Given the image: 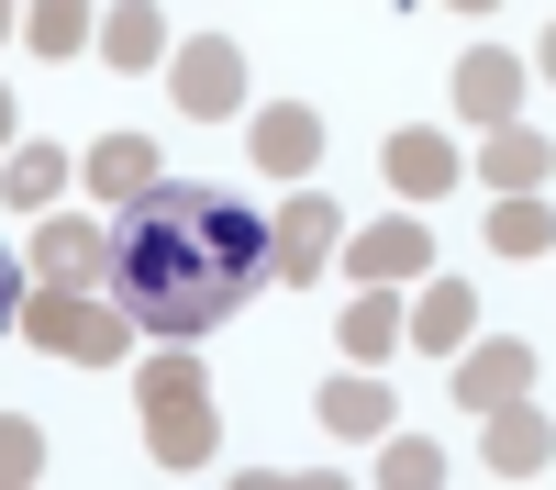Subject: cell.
<instances>
[{
    "label": "cell",
    "instance_id": "1",
    "mask_svg": "<svg viewBox=\"0 0 556 490\" xmlns=\"http://www.w3.org/2000/svg\"><path fill=\"white\" fill-rule=\"evenodd\" d=\"M256 279H267V223L223 190H134L101 223V290L123 301L134 335L190 345L235 324Z\"/></svg>",
    "mask_w": 556,
    "mask_h": 490
},
{
    "label": "cell",
    "instance_id": "2",
    "mask_svg": "<svg viewBox=\"0 0 556 490\" xmlns=\"http://www.w3.org/2000/svg\"><path fill=\"white\" fill-rule=\"evenodd\" d=\"M134 401H146V457H156L167 479L212 468L223 424H212V379H201V356H146V379H134Z\"/></svg>",
    "mask_w": 556,
    "mask_h": 490
},
{
    "label": "cell",
    "instance_id": "3",
    "mask_svg": "<svg viewBox=\"0 0 556 490\" xmlns=\"http://www.w3.org/2000/svg\"><path fill=\"white\" fill-rule=\"evenodd\" d=\"M12 324H23L45 356H67V368H112L123 335H134V324H123V301H101V290H56V279H34Z\"/></svg>",
    "mask_w": 556,
    "mask_h": 490
},
{
    "label": "cell",
    "instance_id": "4",
    "mask_svg": "<svg viewBox=\"0 0 556 490\" xmlns=\"http://www.w3.org/2000/svg\"><path fill=\"white\" fill-rule=\"evenodd\" d=\"M167 89H178L190 123H235V101H245V45L235 34H190L167 56Z\"/></svg>",
    "mask_w": 556,
    "mask_h": 490
},
{
    "label": "cell",
    "instance_id": "5",
    "mask_svg": "<svg viewBox=\"0 0 556 490\" xmlns=\"http://www.w3.org/2000/svg\"><path fill=\"white\" fill-rule=\"evenodd\" d=\"M345 246V212L323 201V190H290L267 223V279H323V256Z\"/></svg>",
    "mask_w": 556,
    "mask_h": 490
},
{
    "label": "cell",
    "instance_id": "6",
    "mask_svg": "<svg viewBox=\"0 0 556 490\" xmlns=\"http://www.w3.org/2000/svg\"><path fill=\"white\" fill-rule=\"evenodd\" d=\"M379 178H390L401 201H445V190H456V178H468V167H456V146H445L434 123H401L390 146H379Z\"/></svg>",
    "mask_w": 556,
    "mask_h": 490
},
{
    "label": "cell",
    "instance_id": "7",
    "mask_svg": "<svg viewBox=\"0 0 556 490\" xmlns=\"http://www.w3.org/2000/svg\"><path fill=\"white\" fill-rule=\"evenodd\" d=\"M245 146H256L267 178H312V156H323V112H312V101H267V112L245 123Z\"/></svg>",
    "mask_w": 556,
    "mask_h": 490
},
{
    "label": "cell",
    "instance_id": "8",
    "mask_svg": "<svg viewBox=\"0 0 556 490\" xmlns=\"http://www.w3.org/2000/svg\"><path fill=\"white\" fill-rule=\"evenodd\" d=\"M23 267H34V279H56V290H89V279H101V223H78V212H45Z\"/></svg>",
    "mask_w": 556,
    "mask_h": 490
},
{
    "label": "cell",
    "instance_id": "9",
    "mask_svg": "<svg viewBox=\"0 0 556 490\" xmlns=\"http://www.w3.org/2000/svg\"><path fill=\"white\" fill-rule=\"evenodd\" d=\"M434 267V235L412 212H390V223H356V279H379V290H401V279H424Z\"/></svg>",
    "mask_w": 556,
    "mask_h": 490
},
{
    "label": "cell",
    "instance_id": "10",
    "mask_svg": "<svg viewBox=\"0 0 556 490\" xmlns=\"http://www.w3.org/2000/svg\"><path fill=\"white\" fill-rule=\"evenodd\" d=\"M101 67H123V78L167 67V12H156V0H112V12H101Z\"/></svg>",
    "mask_w": 556,
    "mask_h": 490
},
{
    "label": "cell",
    "instance_id": "11",
    "mask_svg": "<svg viewBox=\"0 0 556 490\" xmlns=\"http://www.w3.org/2000/svg\"><path fill=\"white\" fill-rule=\"evenodd\" d=\"M456 112H468V123H513V112H523V56L479 45V56L456 67Z\"/></svg>",
    "mask_w": 556,
    "mask_h": 490
},
{
    "label": "cell",
    "instance_id": "12",
    "mask_svg": "<svg viewBox=\"0 0 556 490\" xmlns=\"http://www.w3.org/2000/svg\"><path fill=\"white\" fill-rule=\"evenodd\" d=\"M545 445H556V435H545V413H534L523 390L490 401V468H501V479H545Z\"/></svg>",
    "mask_w": 556,
    "mask_h": 490
},
{
    "label": "cell",
    "instance_id": "13",
    "mask_svg": "<svg viewBox=\"0 0 556 490\" xmlns=\"http://www.w3.org/2000/svg\"><path fill=\"white\" fill-rule=\"evenodd\" d=\"M534 368H545V356L501 335V345H479L468 368H456V401H468V413H490V401H513V390H534Z\"/></svg>",
    "mask_w": 556,
    "mask_h": 490
},
{
    "label": "cell",
    "instance_id": "14",
    "mask_svg": "<svg viewBox=\"0 0 556 490\" xmlns=\"http://www.w3.org/2000/svg\"><path fill=\"white\" fill-rule=\"evenodd\" d=\"M134 190H156V146L146 134H101L89 146V201H134Z\"/></svg>",
    "mask_w": 556,
    "mask_h": 490
},
{
    "label": "cell",
    "instance_id": "15",
    "mask_svg": "<svg viewBox=\"0 0 556 490\" xmlns=\"http://www.w3.org/2000/svg\"><path fill=\"white\" fill-rule=\"evenodd\" d=\"M490 190H545V134L513 112V123H490V156H479Z\"/></svg>",
    "mask_w": 556,
    "mask_h": 490
},
{
    "label": "cell",
    "instance_id": "16",
    "mask_svg": "<svg viewBox=\"0 0 556 490\" xmlns=\"http://www.w3.org/2000/svg\"><path fill=\"white\" fill-rule=\"evenodd\" d=\"M468 324H479V290H468V279H434L424 301H412V324H401V335H424V345L445 356V345H468Z\"/></svg>",
    "mask_w": 556,
    "mask_h": 490
},
{
    "label": "cell",
    "instance_id": "17",
    "mask_svg": "<svg viewBox=\"0 0 556 490\" xmlns=\"http://www.w3.org/2000/svg\"><path fill=\"white\" fill-rule=\"evenodd\" d=\"M323 435H390V390L379 379H323Z\"/></svg>",
    "mask_w": 556,
    "mask_h": 490
},
{
    "label": "cell",
    "instance_id": "18",
    "mask_svg": "<svg viewBox=\"0 0 556 490\" xmlns=\"http://www.w3.org/2000/svg\"><path fill=\"white\" fill-rule=\"evenodd\" d=\"M56 190H67V156H56V146H12L0 201H12V212H56Z\"/></svg>",
    "mask_w": 556,
    "mask_h": 490
},
{
    "label": "cell",
    "instance_id": "19",
    "mask_svg": "<svg viewBox=\"0 0 556 490\" xmlns=\"http://www.w3.org/2000/svg\"><path fill=\"white\" fill-rule=\"evenodd\" d=\"M490 246H501V256H545V246H556L545 190H501V212H490Z\"/></svg>",
    "mask_w": 556,
    "mask_h": 490
},
{
    "label": "cell",
    "instance_id": "20",
    "mask_svg": "<svg viewBox=\"0 0 556 490\" xmlns=\"http://www.w3.org/2000/svg\"><path fill=\"white\" fill-rule=\"evenodd\" d=\"M334 335H345V356H390V345H401V301L367 279V290L345 301V324H334Z\"/></svg>",
    "mask_w": 556,
    "mask_h": 490
},
{
    "label": "cell",
    "instance_id": "21",
    "mask_svg": "<svg viewBox=\"0 0 556 490\" xmlns=\"http://www.w3.org/2000/svg\"><path fill=\"white\" fill-rule=\"evenodd\" d=\"M23 45H34V56H78V45H89V0H34Z\"/></svg>",
    "mask_w": 556,
    "mask_h": 490
},
{
    "label": "cell",
    "instance_id": "22",
    "mask_svg": "<svg viewBox=\"0 0 556 490\" xmlns=\"http://www.w3.org/2000/svg\"><path fill=\"white\" fill-rule=\"evenodd\" d=\"M23 479H45V435L23 413H0V490H23Z\"/></svg>",
    "mask_w": 556,
    "mask_h": 490
},
{
    "label": "cell",
    "instance_id": "23",
    "mask_svg": "<svg viewBox=\"0 0 556 490\" xmlns=\"http://www.w3.org/2000/svg\"><path fill=\"white\" fill-rule=\"evenodd\" d=\"M379 479H390V490H424V479H445V457H434V445H390Z\"/></svg>",
    "mask_w": 556,
    "mask_h": 490
},
{
    "label": "cell",
    "instance_id": "24",
    "mask_svg": "<svg viewBox=\"0 0 556 490\" xmlns=\"http://www.w3.org/2000/svg\"><path fill=\"white\" fill-rule=\"evenodd\" d=\"M23 290H34V267H23L12 246H0V335H12V312H23Z\"/></svg>",
    "mask_w": 556,
    "mask_h": 490
},
{
    "label": "cell",
    "instance_id": "25",
    "mask_svg": "<svg viewBox=\"0 0 556 490\" xmlns=\"http://www.w3.org/2000/svg\"><path fill=\"white\" fill-rule=\"evenodd\" d=\"M445 12H501V0H445Z\"/></svg>",
    "mask_w": 556,
    "mask_h": 490
},
{
    "label": "cell",
    "instance_id": "26",
    "mask_svg": "<svg viewBox=\"0 0 556 490\" xmlns=\"http://www.w3.org/2000/svg\"><path fill=\"white\" fill-rule=\"evenodd\" d=\"M0 134H12V89H0Z\"/></svg>",
    "mask_w": 556,
    "mask_h": 490
},
{
    "label": "cell",
    "instance_id": "27",
    "mask_svg": "<svg viewBox=\"0 0 556 490\" xmlns=\"http://www.w3.org/2000/svg\"><path fill=\"white\" fill-rule=\"evenodd\" d=\"M0 34H12V0H0Z\"/></svg>",
    "mask_w": 556,
    "mask_h": 490
}]
</instances>
